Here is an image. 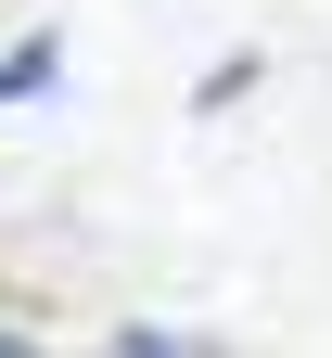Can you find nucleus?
Instances as JSON below:
<instances>
[{
  "label": "nucleus",
  "mask_w": 332,
  "mask_h": 358,
  "mask_svg": "<svg viewBox=\"0 0 332 358\" xmlns=\"http://www.w3.org/2000/svg\"><path fill=\"white\" fill-rule=\"evenodd\" d=\"M89 358H230V345H217V333H166V320H115Z\"/></svg>",
  "instance_id": "obj_2"
},
{
  "label": "nucleus",
  "mask_w": 332,
  "mask_h": 358,
  "mask_svg": "<svg viewBox=\"0 0 332 358\" xmlns=\"http://www.w3.org/2000/svg\"><path fill=\"white\" fill-rule=\"evenodd\" d=\"M52 77H64V26L0 38V115H13V103H52Z\"/></svg>",
  "instance_id": "obj_1"
},
{
  "label": "nucleus",
  "mask_w": 332,
  "mask_h": 358,
  "mask_svg": "<svg viewBox=\"0 0 332 358\" xmlns=\"http://www.w3.org/2000/svg\"><path fill=\"white\" fill-rule=\"evenodd\" d=\"M256 77H268L256 52H217V64L192 77V115H230V103H243V90H256Z\"/></svg>",
  "instance_id": "obj_3"
},
{
  "label": "nucleus",
  "mask_w": 332,
  "mask_h": 358,
  "mask_svg": "<svg viewBox=\"0 0 332 358\" xmlns=\"http://www.w3.org/2000/svg\"><path fill=\"white\" fill-rule=\"evenodd\" d=\"M0 358H52V345H38V333H0Z\"/></svg>",
  "instance_id": "obj_4"
}]
</instances>
